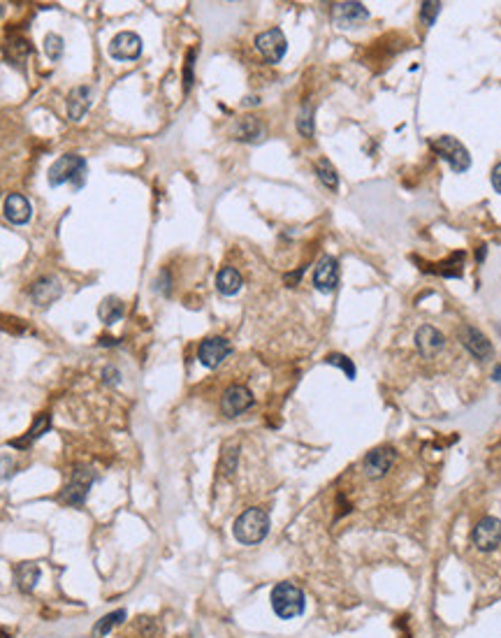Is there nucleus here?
I'll return each instance as SVG.
<instances>
[{
	"label": "nucleus",
	"instance_id": "obj_1",
	"mask_svg": "<svg viewBox=\"0 0 501 638\" xmlns=\"http://www.w3.org/2000/svg\"><path fill=\"white\" fill-rule=\"evenodd\" d=\"M270 513L260 506H251L246 509L242 516L235 520L232 525V534L242 545H256L260 541H265V536L270 534Z\"/></svg>",
	"mask_w": 501,
	"mask_h": 638
},
{
	"label": "nucleus",
	"instance_id": "obj_2",
	"mask_svg": "<svg viewBox=\"0 0 501 638\" xmlns=\"http://www.w3.org/2000/svg\"><path fill=\"white\" fill-rule=\"evenodd\" d=\"M86 177H88V162L84 160V156H77V153L61 156V158L49 167V174H47L51 188L73 184L77 191L86 184Z\"/></svg>",
	"mask_w": 501,
	"mask_h": 638
},
{
	"label": "nucleus",
	"instance_id": "obj_3",
	"mask_svg": "<svg viewBox=\"0 0 501 638\" xmlns=\"http://www.w3.org/2000/svg\"><path fill=\"white\" fill-rule=\"evenodd\" d=\"M270 601H272V610H274L276 617H281V620L299 617L304 613V608H307V597H304L302 588L288 581L274 585V590H272V594H270Z\"/></svg>",
	"mask_w": 501,
	"mask_h": 638
},
{
	"label": "nucleus",
	"instance_id": "obj_4",
	"mask_svg": "<svg viewBox=\"0 0 501 638\" xmlns=\"http://www.w3.org/2000/svg\"><path fill=\"white\" fill-rule=\"evenodd\" d=\"M429 149H432L441 160H446L455 174H462L471 167L469 149L462 144L457 138H453V135H441V138H434L432 142H429Z\"/></svg>",
	"mask_w": 501,
	"mask_h": 638
},
{
	"label": "nucleus",
	"instance_id": "obj_5",
	"mask_svg": "<svg viewBox=\"0 0 501 638\" xmlns=\"http://www.w3.org/2000/svg\"><path fill=\"white\" fill-rule=\"evenodd\" d=\"M93 483H95V473L86 467H77L68 480V485L63 487L61 499L68 506H84Z\"/></svg>",
	"mask_w": 501,
	"mask_h": 638
},
{
	"label": "nucleus",
	"instance_id": "obj_6",
	"mask_svg": "<svg viewBox=\"0 0 501 638\" xmlns=\"http://www.w3.org/2000/svg\"><path fill=\"white\" fill-rule=\"evenodd\" d=\"M256 49L267 63H281V58L288 51V40H285L281 28H270L256 35Z\"/></svg>",
	"mask_w": 501,
	"mask_h": 638
},
{
	"label": "nucleus",
	"instance_id": "obj_7",
	"mask_svg": "<svg viewBox=\"0 0 501 638\" xmlns=\"http://www.w3.org/2000/svg\"><path fill=\"white\" fill-rule=\"evenodd\" d=\"M253 393L246 386H235L225 388L223 397H220V413L225 415V418H239L242 413H246L249 409L253 406Z\"/></svg>",
	"mask_w": 501,
	"mask_h": 638
},
{
	"label": "nucleus",
	"instance_id": "obj_8",
	"mask_svg": "<svg viewBox=\"0 0 501 638\" xmlns=\"http://www.w3.org/2000/svg\"><path fill=\"white\" fill-rule=\"evenodd\" d=\"M471 541L480 552H492L501 545V520L487 516L473 527Z\"/></svg>",
	"mask_w": 501,
	"mask_h": 638
},
{
	"label": "nucleus",
	"instance_id": "obj_9",
	"mask_svg": "<svg viewBox=\"0 0 501 638\" xmlns=\"http://www.w3.org/2000/svg\"><path fill=\"white\" fill-rule=\"evenodd\" d=\"M232 353V346L225 337H209L198 346V360L207 369H216L225 362V357Z\"/></svg>",
	"mask_w": 501,
	"mask_h": 638
},
{
	"label": "nucleus",
	"instance_id": "obj_10",
	"mask_svg": "<svg viewBox=\"0 0 501 638\" xmlns=\"http://www.w3.org/2000/svg\"><path fill=\"white\" fill-rule=\"evenodd\" d=\"M395 460H397L395 448H388V446L374 448V451H369L367 455H364L362 471L367 473V478H374V480L383 478L390 471V467L395 465Z\"/></svg>",
	"mask_w": 501,
	"mask_h": 638
},
{
	"label": "nucleus",
	"instance_id": "obj_11",
	"mask_svg": "<svg viewBox=\"0 0 501 638\" xmlns=\"http://www.w3.org/2000/svg\"><path fill=\"white\" fill-rule=\"evenodd\" d=\"M109 56L116 61H138L142 56V37L133 30H123L109 42Z\"/></svg>",
	"mask_w": 501,
	"mask_h": 638
},
{
	"label": "nucleus",
	"instance_id": "obj_12",
	"mask_svg": "<svg viewBox=\"0 0 501 638\" xmlns=\"http://www.w3.org/2000/svg\"><path fill=\"white\" fill-rule=\"evenodd\" d=\"M314 285L318 292H325V295L334 292L339 285V260L332 256H323L318 260L314 270Z\"/></svg>",
	"mask_w": 501,
	"mask_h": 638
},
{
	"label": "nucleus",
	"instance_id": "obj_13",
	"mask_svg": "<svg viewBox=\"0 0 501 638\" xmlns=\"http://www.w3.org/2000/svg\"><path fill=\"white\" fill-rule=\"evenodd\" d=\"M460 341L466 348V353H471L476 360H490L494 355L492 341L478 328H473V325H464L460 330Z\"/></svg>",
	"mask_w": 501,
	"mask_h": 638
},
{
	"label": "nucleus",
	"instance_id": "obj_14",
	"mask_svg": "<svg viewBox=\"0 0 501 638\" xmlns=\"http://www.w3.org/2000/svg\"><path fill=\"white\" fill-rule=\"evenodd\" d=\"M61 292H63L61 281H58L56 276H40L30 285V299H32V304H37L40 309L54 304L56 299L61 297Z\"/></svg>",
	"mask_w": 501,
	"mask_h": 638
},
{
	"label": "nucleus",
	"instance_id": "obj_15",
	"mask_svg": "<svg viewBox=\"0 0 501 638\" xmlns=\"http://www.w3.org/2000/svg\"><path fill=\"white\" fill-rule=\"evenodd\" d=\"M332 19L341 26V28H350L369 19V10L362 3H337L332 8Z\"/></svg>",
	"mask_w": 501,
	"mask_h": 638
},
{
	"label": "nucleus",
	"instance_id": "obj_16",
	"mask_svg": "<svg viewBox=\"0 0 501 638\" xmlns=\"http://www.w3.org/2000/svg\"><path fill=\"white\" fill-rule=\"evenodd\" d=\"M415 346H418V350L425 357L437 355L439 350L446 346V337H444V332L437 330L434 325H422V328H418V332H415Z\"/></svg>",
	"mask_w": 501,
	"mask_h": 638
},
{
	"label": "nucleus",
	"instance_id": "obj_17",
	"mask_svg": "<svg viewBox=\"0 0 501 638\" xmlns=\"http://www.w3.org/2000/svg\"><path fill=\"white\" fill-rule=\"evenodd\" d=\"M5 218L10 221V223L15 225H23L30 221V214H32V207L28 200L23 198L21 193H10L8 198H5Z\"/></svg>",
	"mask_w": 501,
	"mask_h": 638
},
{
	"label": "nucleus",
	"instance_id": "obj_18",
	"mask_svg": "<svg viewBox=\"0 0 501 638\" xmlns=\"http://www.w3.org/2000/svg\"><path fill=\"white\" fill-rule=\"evenodd\" d=\"M49 429H51V415L40 413V415H35V420H32L28 432H26L23 436H19V439H12L10 446L17 448V451H26V448H28L30 444H35L42 434H47Z\"/></svg>",
	"mask_w": 501,
	"mask_h": 638
},
{
	"label": "nucleus",
	"instance_id": "obj_19",
	"mask_svg": "<svg viewBox=\"0 0 501 638\" xmlns=\"http://www.w3.org/2000/svg\"><path fill=\"white\" fill-rule=\"evenodd\" d=\"M91 97H93V88L91 86H77V88H73V93H70V100H68V116L73 121H82L84 119V114L88 112L91 109Z\"/></svg>",
	"mask_w": 501,
	"mask_h": 638
},
{
	"label": "nucleus",
	"instance_id": "obj_20",
	"mask_svg": "<svg viewBox=\"0 0 501 638\" xmlns=\"http://www.w3.org/2000/svg\"><path fill=\"white\" fill-rule=\"evenodd\" d=\"M40 576H42L40 566L32 562H21V564H17V569H15V583L23 594H30V592L37 588Z\"/></svg>",
	"mask_w": 501,
	"mask_h": 638
},
{
	"label": "nucleus",
	"instance_id": "obj_21",
	"mask_svg": "<svg viewBox=\"0 0 501 638\" xmlns=\"http://www.w3.org/2000/svg\"><path fill=\"white\" fill-rule=\"evenodd\" d=\"M232 135H235V140H239V142H258L260 138L265 135V126L260 123V119H256V116H242L237 123H235V128H232Z\"/></svg>",
	"mask_w": 501,
	"mask_h": 638
},
{
	"label": "nucleus",
	"instance_id": "obj_22",
	"mask_svg": "<svg viewBox=\"0 0 501 638\" xmlns=\"http://www.w3.org/2000/svg\"><path fill=\"white\" fill-rule=\"evenodd\" d=\"M242 285H244V279L235 267H223L216 274V288L220 295H225V297L237 295V292L242 290Z\"/></svg>",
	"mask_w": 501,
	"mask_h": 638
},
{
	"label": "nucleus",
	"instance_id": "obj_23",
	"mask_svg": "<svg viewBox=\"0 0 501 638\" xmlns=\"http://www.w3.org/2000/svg\"><path fill=\"white\" fill-rule=\"evenodd\" d=\"M97 316H100V321L105 325H114L119 323L123 316H126V304L121 302L119 297H105L102 299V304L97 307Z\"/></svg>",
	"mask_w": 501,
	"mask_h": 638
},
{
	"label": "nucleus",
	"instance_id": "obj_24",
	"mask_svg": "<svg viewBox=\"0 0 501 638\" xmlns=\"http://www.w3.org/2000/svg\"><path fill=\"white\" fill-rule=\"evenodd\" d=\"M126 617H128L126 608H119V610H112V613L102 615L100 620H97V624H95V629H93V636H95V638H102V636H107L109 631H112L114 627H119V624H123V622H126Z\"/></svg>",
	"mask_w": 501,
	"mask_h": 638
},
{
	"label": "nucleus",
	"instance_id": "obj_25",
	"mask_svg": "<svg viewBox=\"0 0 501 638\" xmlns=\"http://www.w3.org/2000/svg\"><path fill=\"white\" fill-rule=\"evenodd\" d=\"M316 174H318V179L323 181L325 188H330V191H337V188H339V174H337V167L332 165L328 158H321L316 162Z\"/></svg>",
	"mask_w": 501,
	"mask_h": 638
},
{
	"label": "nucleus",
	"instance_id": "obj_26",
	"mask_svg": "<svg viewBox=\"0 0 501 638\" xmlns=\"http://www.w3.org/2000/svg\"><path fill=\"white\" fill-rule=\"evenodd\" d=\"M297 130L302 138H307V140L314 138V105H311V102H304V107L299 109Z\"/></svg>",
	"mask_w": 501,
	"mask_h": 638
},
{
	"label": "nucleus",
	"instance_id": "obj_27",
	"mask_svg": "<svg viewBox=\"0 0 501 638\" xmlns=\"http://www.w3.org/2000/svg\"><path fill=\"white\" fill-rule=\"evenodd\" d=\"M237 465H239V446L237 444L225 446L223 455H220V473L230 478L237 471Z\"/></svg>",
	"mask_w": 501,
	"mask_h": 638
},
{
	"label": "nucleus",
	"instance_id": "obj_28",
	"mask_svg": "<svg viewBox=\"0 0 501 638\" xmlns=\"http://www.w3.org/2000/svg\"><path fill=\"white\" fill-rule=\"evenodd\" d=\"M63 51H65L63 37L56 35V32H49V35L44 37V54L49 56V61H61Z\"/></svg>",
	"mask_w": 501,
	"mask_h": 638
},
{
	"label": "nucleus",
	"instance_id": "obj_29",
	"mask_svg": "<svg viewBox=\"0 0 501 638\" xmlns=\"http://www.w3.org/2000/svg\"><path fill=\"white\" fill-rule=\"evenodd\" d=\"M328 364H334V367H339L343 374H346V379L348 381H355V364L348 360L346 355H341V353H332V355H328V360H325Z\"/></svg>",
	"mask_w": 501,
	"mask_h": 638
},
{
	"label": "nucleus",
	"instance_id": "obj_30",
	"mask_svg": "<svg viewBox=\"0 0 501 638\" xmlns=\"http://www.w3.org/2000/svg\"><path fill=\"white\" fill-rule=\"evenodd\" d=\"M441 8H444L441 3H422V8H420V19H422V21H425L427 26H432L434 19L439 17Z\"/></svg>",
	"mask_w": 501,
	"mask_h": 638
},
{
	"label": "nucleus",
	"instance_id": "obj_31",
	"mask_svg": "<svg viewBox=\"0 0 501 638\" xmlns=\"http://www.w3.org/2000/svg\"><path fill=\"white\" fill-rule=\"evenodd\" d=\"M195 54L198 51L195 49H191L188 51V56H186V68H184V91L188 93L191 91V86H193V68H195Z\"/></svg>",
	"mask_w": 501,
	"mask_h": 638
},
{
	"label": "nucleus",
	"instance_id": "obj_32",
	"mask_svg": "<svg viewBox=\"0 0 501 638\" xmlns=\"http://www.w3.org/2000/svg\"><path fill=\"white\" fill-rule=\"evenodd\" d=\"M17 473V462L10 458V455H3L0 458V478L3 480H8V478H12Z\"/></svg>",
	"mask_w": 501,
	"mask_h": 638
},
{
	"label": "nucleus",
	"instance_id": "obj_33",
	"mask_svg": "<svg viewBox=\"0 0 501 638\" xmlns=\"http://www.w3.org/2000/svg\"><path fill=\"white\" fill-rule=\"evenodd\" d=\"M155 290L162 292V295H170V272L167 270L160 272L158 281H155Z\"/></svg>",
	"mask_w": 501,
	"mask_h": 638
},
{
	"label": "nucleus",
	"instance_id": "obj_34",
	"mask_svg": "<svg viewBox=\"0 0 501 638\" xmlns=\"http://www.w3.org/2000/svg\"><path fill=\"white\" fill-rule=\"evenodd\" d=\"M492 188L501 195V162L494 165V170H492Z\"/></svg>",
	"mask_w": 501,
	"mask_h": 638
},
{
	"label": "nucleus",
	"instance_id": "obj_35",
	"mask_svg": "<svg viewBox=\"0 0 501 638\" xmlns=\"http://www.w3.org/2000/svg\"><path fill=\"white\" fill-rule=\"evenodd\" d=\"M102 379H105V383H119V372H116L114 367H107L105 372H102Z\"/></svg>",
	"mask_w": 501,
	"mask_h": 638
},
{
	"label": "nucleus",
	"instance_id": "obj_36",
	"mask_svg": "<svg viewBox=\"0 0 501 638\" xmlns=\"http://www.w3.org/2000/svg\"><path fill=\"white\" fill-rule=\"evenodd\" d=\"M302 274H304V267H299L295 274H285V283H288V285H295L297 279H302Z\"/></svg>",
	"mask_w": 501,
	"mask_h": 638
},
{
	"label": "nucleus",
	"instance_id": "obj_37",
	"mask_svg": "<svg viewBox=\"0 0 501 638\" xmlns=\"http://www.w3.org/2000/svg\"><path fill=\"white\" fill-rule=\"evenodd\" d=\"M114 344L116 341L112 339V337H100V346H114Z\"/></svg>",
	"mask_w": 501,
	"mask_h": 638
},
{
	"label": "nucleus",
	"instance_id": "obj_38",
	"mask_svg": "<svg viewBox=\"0 0 501 638\" xmlns=\"http://www.w3.org/2000/svg\"><path fill=\"white\" fill-rule=\"evenodd\" d=\"M492 379H494V381H501V364H497V367H494V374H492Z\"/></svg>",
	"mask_w": 501,
	"mask_h": 638
},
{
	"label": "nucleus",
	"instance_id": "obj_39",
	"mask_svg": "<svg viewBox=\"0 0 501 638\" xmlns=\"http://www.w3.org/2000/svg\"><path fill=\"white\" fill-rule=\"evenodd\" d=\"M0 12H3V5H0Z\"/></svg>",
	"mask_w": 501,
	"mask_h": 638
}]
</instances>
